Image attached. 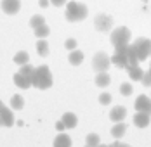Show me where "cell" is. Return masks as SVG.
Wrapping results in <instances>:
<instances>
[{"mask_svg":"<svg viewBox=\"0 0 151 147\" xmlns=\"http://www.w3.org/2000/svg\"><path fill=\"white\" fill-rule=\"evenodd\" d=\"M44 23H45L44 16H38V14H35V16H33V17L30 19V26H31L33 29H35V28H38V26H42Z\"/></svg>","mask_w":151,"mask_h":147,"instance_id":"484cf974","label":"cell"},{"mask_svg":"<svg viewBox=\"0 0 151 147\" xmlns=\"http://www.w3.org/2000/svg\"><path fill=\"white\" fill-rule=\"evenodd\" d=\"M125 132H127V125L123 121H118V123H115V126H111V135L115 138H122Z\"/></svg>","mask_w":151,"mask_h":147,"instance_id":"d6986e66","label":"cell"},{"mask_svg":"<svg viewBox=\"0 0 151 147\" xmlns=\"http://www.w3.org/2000/svg\"><path fill=\"white\" fill-rule=\"evenodd\" d=\"M141 83L144 87H151V71H144L142 78H141Z\"/></svg>","mask_w":151,"mask_h":147,"instance_id":"f1b7e54d","label":"cell"},{"mask_svg":"<svg viewBox=\"0 0 151 147\" xmlns=\"http://www.w3.org/2000/svg\"><path fill=\"white\" fill-rule=\"evenodd\" d=\"M97 147H109V146H104V144H99Z\"/></svg>","mask_w":151,"mask_h":147,"instance_id":"d590c367","label":"cell"},{"mask_svg":"<svg viewBox=\"0 0 151 147\" xmlns=\"http://www.w3.org/2000/svg\"><path fill=\"white\" fill-rule=\"evenodd\" d=\"M132 45H134V49H136V52H137L139 62H141V61H146V59L151 56V40L150 38H144V36L136 38V42Z\"/></svg>","mask_w":151,"mask_h":147,"instance_id":"277c9868","label":"cell"},{"mask_svg":"<svg viewBox=\"0 0 151 147\" xmlns=\"http://www.w3.org/2000/svg\"><path fill=\"white\" fill-rule=\"evenodd\" d=\"M109 64H111V57L106 52L101 50V52H96L94 54V57H92V68H94V71H97V73L108 71Z\"/></svg>","mask_w":151,"mask_h":147,"instance_id":"5b68a950","label":"cell"},{"mask_svg":"<svg viewBox=\"0 0 151 147\" xmlns=\"http://www.w3.org/2000/svg\"><path fill=\"white\" fill-rule=\"evenodd\" d=\"M127 68L129 66H137L139 64V57H137V52H136V49H134V45L132 44H129L127 45Z\"/></svg>","mask_w":151,"mask_h":147,"instance_id":"5bb4252c","label":"cell"},{"mask_svg":"<svg viewBox=\"0 0 151 147\" xmlns=\"http://www.w3.org/2000/svg\"><path fill=\"white\" fill-rule=\"evenodd\" d=\"M12 80H14V83H16V87H19V88H30L31 87V78L30 76H24V74H21L19 71L12 76Z\"/></svg>","mask_w":151,"mask_h":147,"instance_id":"4fadbf2b","label":"cell"},{"mask_svg":"<svg viewBox=\"0 0 151 147\" xmlns=\"http://www.w3.org/2000/svg\"><path fill=\"white\" fill-rule=\"evenodd\" d=\"M109 147H130V146H129V144H122V142H118V140H116V142H113Z\"/></svg>","mask_w":151,"mask_h":147,"instance_id":"836d02e7","label":"cell"},{"mask_svg":"<svg viewBox=\"0 0 151 147\" xmlns=\"http://www.w3.org/2000/svg\"><path fill=\"white\" fill-rule=\"evenodd\" d=\"M85 144H87V146H92V147H97L101 144V137H99L97 133H89L87 138H85Z\"/></svg>","mask_w":151,"mask_h":147,"instance_id":"d4e9b609","label":"cell"},{"mask_svg":"<svg viewBox=\"0 0 151 147\" xmlns=\"http://www.w3.org/2000/svg\"><path fill=\"white\" fill-rule=\"evenodd\" d=\"M68 62L71 66H80L83 62V52L82 50H70V56H68Z\"/></svg>","mask_w":151,"mask_h":147,"instance_id":"9a60e30c","label":"cell"},{"mask_svg":"<svg viewBox=\"0 0 151 147\" xmlns=\"http://www.w3.org/2000/svg\"><path fill=\"white\" fill-rule=\"evenodd\" d=\"M130 38H132V33H130V29L125 28V26L111 29V35H109V40H111V45L115 47V50L125 49L127 45L130 44Z\"/></svg>","mask_w":151,"mask_h":147,"instance_id":"3957f363","label":"cell"},{"mask_svg":"<svg viewBox=\"0 0 151 147\" xmlns=\"http://www.w3.org/2000/svg\"><path fill=\"white\" fill-rule=\"evenodd\" d=\"M99 102L103 104V106H108V104L111 102V95H109L108 92H104V93H101V95H99Z\"/></svg>","mask_w":151,"mask_h":147,"instance_id":"f546056e","label":"cell"},{"mask_svg":"<svg viewBox=\"0 0 151 147\" xmlns=\"http://www.w3.org/2000/svg\"><path fill=\"white\" fill-rule=\"evenodd\" d=\"M33 33H35V36H37V38H47V36H49V33H50V28L44 23L42 26H38V28L33 29Z\"/></svg>","mask_w":151,"mask_h":147,"instance_id":"cb8c5ba5","label":"cell"},{"mask_svg":"<svg viewBox=\"0 0 151 147\" xmlns=\"http://www.w3.org/2000/svg\"><path fill=\"white\" fill-rule=\"evenodd\" d=\"M49 2H50L52 5H56V7H63V5H64L68 0H49Z\"/></svg>","mask_w":151,"mask_h":147,"instance_id":"1f68e13d","label":"cell"},{"mask_svg":"<svg viewBox=\"0 0 151 147\" xmlns=\"http://www.w3.org/2000/svg\"><path fill=\"white\" fill-rule=\"evenodd\" d=\"M56 130H58V132L66 130V126H64V123H63V121H58V123H56Z\"/></svg>","mask_w":151,"mask_h":147,"instance_id":"d6a6232c","label":"cell"},{"mask_svg":"<svg viewBox=\"0 0 151 147\" xmlns=\"http://www.w3.org/2000/svg\"><path fill=\"white\" fill-rule=\"evenodd\" d=\"M14 62L17 64V66H23V64L30 62V54H28L26 50H19V52H16V56H14Z\"/></svg>","mask_w":151,"mask_h":147,"instance_id":"7402d4cb","label":"cell"},{"mask_svg":"<svg viewBox=\"0 0 151 147\" xmlns=\"http://www.w3.org/2000/svg\"><path fill=\"white\" fill-rule=\"evenodd\" d=\"M151 121V114L148 113H136L134 114V125L137 128H146Z\"/></svg>","mask_w":151,"mask_h":147,"instance_id":"7c38bea8","label":"cell"},{"mask_svg":"<svg viewBox=\"0 0 151 147\" xmlns=\"http://www.w3.org/2000/svg\"><path fill=\"white\" fill-rule=\"evenodd\" d=\"M11 107H12V109H16V111L23 109V107H24V99H23L21 95H17V93H16V95H12V97H11Z\"/></svg>","mask_w":151,"mask_h":147,"instance_id":"603a6c76","label":"cell"},{"mask_svg":"<svg viewBox=\"0 0 151 147\" xmlns=\"http://www.w3.org/2000/svg\"><path fill=\"white\" fill-rule=\"evenodd\" d=\"M0 126H2V119H0Z\"/></svg>","mask_w":151,"mask_h":147,"instance_id":"f35d334b","label":"cell"},{"mask_svg":"<svg viewBox=\"0 0 151 147\" xmlns=\"http://www.w3.org/2000/svg\"><path fill=\"white\" fill-rule=\"evenodd\" d=\"M132 85L130 83H122L120 85V93L122 95H125V97H129V95H132Z\"/></svg>","mask_w":151,"mask_h":147,"instance_id":"83f0119b","label":"cell"},{"mask_svg":"<svg viewBox=\"0 0 151 147\" xmlns=\"http://www.w3.org/2000/svg\"><path fill=\"white\" fill-rule=\"evenodd\" d=\"M49 4H50L49 0H38V5H40V7H44V9H45V7L49 5Z\"/></svg>","mask_w":151,"mask_h":147,"instance_id":"e575fe53","label":"cell"},{"mask_svg":"<svg viewBox=\"0 0 151 147\" xmlns=\"http://www.w3.org/2000/svg\"><path fill=\"white\" fill-rule=\"evenodd\" d=\"M0 119H2V126H12L14 125V114H12V111L7 106H4L2 102H0Z\"/></svg>","mask_w":151,"mask_h":147,"instance_id":"30bf717a","label":"cell"},{"mask_svg":"<svg viewBox=\"0 0 151 147\" xmlns=\"http://www.w3.org/2000/svg\"><path fill=\"white\" fill-rule=\"evenodd\" d=\"M54 147H71V138L66 135V133L61 132L56 138H54V144H52Z\"/></svg>","mask_w":151,"mask_h":147,"instance_id":"2e32d148","label":"cell"},{"mask_svg":"<svg viewBox=\"0 0 151 147\" xmlns=\"http://www.w3.org/2000/svg\"><path fill=\"white\" fill-rule=\"evenodd\" d=\"M111 64H115L116 68H127V47L120 49V50H115V54L111 56Z\"/></svg>","mask_w":151,"mask_h":147,"instance_id":"ba28073f","label":"cell"},{"mask_svg":"<svg viewBox=\"0 0 151 147\" xmlns=\"http://www.w3.org/2000/svg\"><path fill=\"white\" fill-rule=\"evenodd\" d=\"M64 47H66L68 50H75L76 49V40L75 38H68V40L64 42Z\"/></svg>","mask_w":151,"mask_h":147,"instance_id":"4dcf8cb0","label":"cell"},{"mask_svg":"<svg viewBox=\"0 0 151 147\" xmlns=\"http://www.w3.org/2000/svg\"><path fill=\"white\" fill-rule=\"evenodd\" d=\"M2 11L5 14L12 16V14H17L19 9H21V0H2Z\"/></svg>","mask_w":151,"mask_h":147,"instance_id":"9c48e42d","label":"cell"},{"mask_svg":"<svg viewBox=\"0 0 151 147\" xmlns=\"http://www.w3.org/2000/svg\"><path fill=\"white\" fill-rule=\"evenodd\" d=\"M125 69L129 71V76H130V80H134V81H141L142 74H144V71L139 68V64H137V66H129V68H125Z\"/></svg>","mask_w":151,"mask_h":147,"instance_id":"ffe728a7","label":"cell"},{"mask_svg":"<svg viewBox=\"0 0 151 147\" xmlns=\"http://www.w3.org/2000/svg\"><path fill=\"white\" fill-rule=\"evenodd\" d=\"M85 147H92V146H87V144H85Z\"/></svg>","mask_w":151,"mask_h":147,"instance_id":"8d00e7d4","label":"cell"},{"mask_svg":"<svg viewBox=\"0 0 151 147\" xmlns=\"http://www.w3.org/2000/svg\"><path fill=\"white\" fill-rule=\"evenodd\" d=\"M89 14V9L87 5L83 4H78V2H66V21L70 23H78V21H83Z\"/></svg>","mask_w":151,"mask_h":147,"instance_id":"7a4b0ae2","label":"cell"},{"mask_svg":"<svg viewBox=\"0 0 151 147\" xmlns=\"http://www.w3.org/2000/svg\"><path fill=\"white\" fill-rule=\"evenodd\" d=\"M33 66H31L30 62H26V64H23V66H19V73L21 74H24V76H30L31 78V74H33Z\"/></svg>","mask_w":151,"mask_h":147,"instance_id":"4316f807","label":"cell"},{"mask_svg":"<svg viewBox=\"0 0 151 147\" xmlns=\"http://www.w3.org/2000/svg\"><path fill=\"white\" fill-rule=\"evenodd\" d=\"M134 107H136L137 113H148L151 114V97L148 95H139L136 99V102H134Z\"/></svg>","mask_w":151,"mask_h":147,"instance_id":"52a82bcc","label":"cell"},{"mask_svg":"<svg viewBox=\"0 0 151 147\" xmlns=\"http://www.w3.org/2000/svg\"><path fill=\"white\" fill-rule=\"evenodd\" d=\"M52 73L49 69V66L42 64L38 68L33 69V74H31V87L38 88V90H47V88L52 87Z\"/></svg>","mask_w":151,"mask_h":147,"instance_id":"6da1fadb","label":"cell"},{"mask_svg":"<svg viewBox=\"0 0 151 147\" xmlns=\"http://www.w3.org/2000/svg\"><path fill=\"white\" fill-rule=\"evenodd\" d=\"M61 121L64 123L66 128H75L76 123H78V118H76V114H73V113H64L63 118H61Z\"/></svg>","mask_w":151,"mask_h":147,"instance_id":"e0dca14e","label":"cell"},{"mask_svg":"<svg viewBox=\"0 0 151 147\" xmlns=\"http://www.w3.org/2000/svg\"><path fill=\"white\" fill-rule=\"evenodd\" d=\"M109 83H111V76L106 73V71H101V73L96 74V85H97V87L104 88V87H108Z\"/></svg>","mask_w":151,"mask_h":147,"instance_id":"ac0fdd59","label":"cell"},{"mask_svg":"<svg viewBox=\"0 0 151 147\" xmlns=\"http://www.w3.org/2000/svg\"><path fill=\"white\" fill-rule=\"evenodd\" d=\"M125 116H127V109H125L123 106H115V107L109 111V119H111V121H115V123L123 121Z\"/></svg>","mask_w":151,"mask_h":147,"instance_id":"8fae6325","label":"cell"},{"mask_svg":"<svg viewBox=\"0 0 151 147\" xmlns=\"http://www.w3.org/2000/svg\"><path fill=\"white\" fill-rule=\"evenodd\" d=\"M37 52L40 57H47L49 56V44L45 42V38H38L37 42Z\"/></svg>","mask_w":151,"mask_h":147,"instance_id":"44dd1931","label":"cell"},{"mask_svg":"<svg viewBox=\"0 0 151 147\" xmlns=\"http://www.w3.org/2000/svg\"><path fill=\"white\" fill-rule=\"evenodd\" d=\"M150 71H151V62H150Z\"/></svg>","mask_w":151,"mask_h":147,"instance_id":"74e56055","label":"cell"},{"mask_svg":"<svg viewBox=\"0 0 151 147\" xmlns=\"http://www.w3.org/2000/svg\"><path fill=\"white\" fill-rule=\"evenodd\" d=\"M94 26L97 31H101V33H108V31H111L113 28V17L108 14H97L96 16V19H94Z\"/></svg>","mask_w":151,"mask_h":147,"instance_id":"8992f818","label":"cell"}]
</instances>
